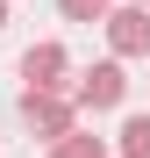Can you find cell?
I'll return each mask as SVG.
<instances>
[{
  "mask_svg": "<svg viewBox=\"0 0 150 158\" xmlns=\"http://www.w3.org/2000/svg\"><path fill=\"white\" fill-rule=\"evenodd\" d=\"M129 7H150V0H129Z\"/></svg>",
  "mask_w": 150,
  "mask_h": 158,
  "instance_id": "cell-9",
  "label": "cell"
},
{
  "mask_svg": "<svg viewBox=\"0 0 150 158\" xmlns=\"http://www.w3.org/2000/svg\"><path fill=\"white\" fill-rule=\"evenodd\" d=\"M50 158H107V144H100V137H86V129H79V137H64V144L50 151Z\"/></svg>",
  "mask_w": 150,
  "mask_h": 158,
  "instance_id": "cell-6",
  "label": "cell"
},
{
  "mask_svg": "<svg viewBox=\"0 0 150 158\" xmlns=\"http://www.w3.org/2000/svg\"><path fill=\"white\" fill-rule=\"evenodd\" d=\"M0 29H7V0H0Z\"/></svg>",
  "mask_w": 150,
  "mask_h": 158,
  "instance_id": "cell-8",
  "label": "cell"
},
{
  "mask_svg": "<svg viewBox=\"0 0 150 158\" xmlns=\"http://www.w3.org/2000/svg\"><path fill=\"white\" fill-rule=\"evenodd\" d=\"M57 7H64V22H107L114 15L107 0H57Z\"/></svg>",
  "mask_w": 150,
  "mask_h": 158,
  "instance_id": "cell-7",
  "label": "cell"
},
{
  "mask_svg": "<svg viewBox=\"0 0 150 158\" xmlns=\"http://www.w3.org/2000/svg\"><path fill=\"white\" fill-rule=\"evenodd\" d=\"M21 122L57 151L64 137H79V94H21Z\"/></svg>",
  "mask_w": 150,
  "mask_h": 158,
  "instance_id": "cell-1",
  "label": "cell"
},
{
  "mask_svg": "<svg viewBox=\"0 0 150 158\" xmlns=\"http://www.w3.org/2000/svg\"><path fill=\"white\" fill-rule=\"evenodd\" d=\"M64 72H71L64 43H29V50H21V79H29V94H64Z\"/></svg>",
  "mask_w": 150,
  "mask_h": 158,
  "instance_id": "cell-2",
  "label": "cell"
},
{
  "mask_svg": "<svg viewBox=\"0 0 150 158\" xmlns=\"http://www.w3.org/2000/svg\"><path fill=\"white\" fill-rule=\"evenodd\" d=\"M121 94H129V79H121V58L86 65V72H79V108H121Z\"/></svg>",
  "mask_w": 150,
  "mask_h": 158,
  "instance_id": "cell-3",
  "label": "cell"
},
{
  "mask_svg": "<svg viewBox=\"0 0 150 158\" xmlns=\"http://www.w3.org/2000/svg\"><path fill=\"white\" fill-rule=\"evenodd\" d=\"M114 158H150V115H129L114 129Z\"/></svg>",
  "mask_w": 150,
  "mask_h": 158,
  "instance_id": "cell-5",
  "label": "cell"
},
{
  "mask_svg": "<svg viewBox=\"0 0 150 158\" xmlns=\"http://www.w3.org/2000/svg\"><path fill=\"white\" fill-rule=\"evenodd\" d=\"M100 29H107L114 58H143V50H150V7H114Z\"/></svg>",
  "mask_w": 150,
  "mask_h": 158,
  "instance_id": "cell-4",
  "label": "cell"
}]
</instances>
